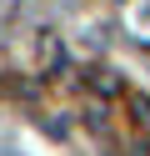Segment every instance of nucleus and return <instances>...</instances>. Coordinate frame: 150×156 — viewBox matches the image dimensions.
Segmentation results:
<instances>
[{
    "instance_id": "1",
    "label": "nucleus",
    "mask_w": 150,
    "mask_h": 156,
    "mask_svg": "<svg viewBox=\"0 0 150 156\" xmlns=\"http://www.w3.org/2000/svg\"><path fill=\"white\" fill-rule=\"evenodd\" d=\"M140 30H150V0L140 5Z\"/></svg>"
}]
</instances>
